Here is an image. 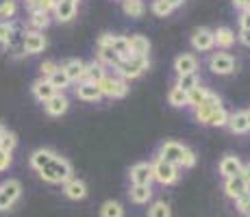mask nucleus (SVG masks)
<instances>
[{
	"instance_id": "11",
	"label": "nucleus",
	"mask_w": 250,
	"mask_h": 217,
	"mask_svg": "<svg viewBox=\"0 0 250 217\" xmlns=\"http://www.w3.org/2000/svg\"><path fill=\"white\" fill-rule=\"evenodd\" d=\"M185 148H187V146H183V143H179V141H166V143L161 146V150H159V157L166 158V161L172 163V165L179 167V165H181V158H183V152H185Z\"/></svg>"
},
{
	"instance_id": "6",
	"label": "nucleus",
	"mask_w": 250,
	"mask_h": 217,
	"mask_svg": "<svg viewBox=\"0 0 250 217\" xmlns=\"http://www.w3.org/2000/svg\"><path fill=\"white\" fill-rule=\"evenodd\" d=\"M24 33H26V28H24L22 22H13V35L9 43L4 46V50H7L9 57H13V59H22L26 52H24Z\"/></svg>"
},
{
	"instance_id": "2",
	"label": "nucleus",
	"mask_w": 250,
	"mask_h": 217,
	"mask_svg": "<svg viewBox=\"0 0 250 217\" xmlns=\"http://www.w3.org/2000/svg\"><path fill=\"white\" fill-rule=\"evenodd\" d=\"M148 65H150L148 57H135L133 55L128 61H120L118 67H115V72H118L120 79L133 80V79H137V76H142L144 72L148 70Z\"/></svg>"
},
{
	"instance_id": "1",
	"label": "nucleus",
	"mask_w": 250,
	"mask_h": 217,
	"mask_svg": "<svg viewBox=\"0 0 250 217\" xmlns=\"http://www.w3.org/2000/svg\"><path fill=\"white\" fill-rule=\"evenodd\" d=\"M40 178L44 182H50V185H63V182H68L70 178H72V165H70V161L57 154V157L52 158L50 163H48L44 170H40Z\"/></svg>"
},
{
	"instance_id": "32",
	"label": "nucleus",
	"mask_w": 250,
	"mask_h": 217,
	"mask_svg": "<svg viewBox=\"0 0 250 217\" xmlns=\"http://www.w3.org/2000/svg\"><path fill=\"white\" fill-rule=\"evenodd\" d=\"M100 217H124V206L115 200H107L100 206Z\"/></svg>"
},
{
	"instance_id": "24",
	"label": "nucleus",
	"mask_w": 250,
	"mask_h": 217,
	"mask_svg": "<svg viewBox=\"0 0 250 217\" xmlns=\"http://www.w3.org/2000/svg\"><path fill=\"white\" fill-rule=\"evenodd\" d=\"M55 18L59 22H70L76 18V4L65 2V0H57V7H55Z\"/></svg>"
},
{
	"instance_id": "56",
	"label": "nucleus",
	"mask_w": 250,
	"mask_h": 217,
	"mask_svg": "<svg viewBox=\"0 0 250 217\" xmlns=\"http://www.w3.org/2000/svg\"><path fill=\"white\" fill-rule=\"evenodd\" d=\"M4 2H7V0H0V9H2V7H4Z\"/></svg>"
},
{
	"instance_id": "26",
	"label": "nucleus",
	"mask_w": 250,
	"mask_h": 217,
	"mask_svg": "<svg viewBox=\"0 0 250 217\" xmlns=\"http://www.w3.org/2000/svg\"><path fill=\"white\" fill-rule=\"evenodd\" d=\"M227 126L230 128V133H235V135H244V133H248V130H250L244 111H235V113H230Z\"/></svg>"
},
{
	"instance_id": "5",
	"label": "nucleus",
	"mask_w": 250,
	"mask_h": 217,
	"mask_svg": "<svg viewBox=\"0 0 250 217\" xmlns=\"http://www.w3.org/2000/svg\"><path fill=\"white\" fill-rule=\"evenodd\" d=\"M96 87L100 89V94H103V98H124L128 91V85L124 79H120V76H104L100 83H96Z\"/></svg>"
},
{
	"instance_id": "25",
	"label": "nucleus",
	"mask_w": 250,
	"mask_h": 217,
	"mask_svg": "<svg viewBox=\"0 0 250 217\" xmlns=\"http://www.w3.org/2000/svg\"><path fill=\"white\" fill-rule=\"evenodd\" d=\"M235 43V33L230 31V28L227 26H220V28H215L213 31V46H218V48H230Z\"/></svg>"
},
{
	"instance_id": "41",
	"label": "nucleus",
	"mask_w": 250,
	"mask_h": 217,
	"mask_svg": "<svg viewBox=\"0 0 250 217\" xmlns=\"http://www.w3.org/2000/svg\"><path fill=\"white\" fill-rule=\"evenodd\" d=\"M13 35V22H2L0 20V46H7Z\"/></svg>"
},
{
	"instance_id": "34",
	"label": "nucleus",
	"mask_w": 250,
	"mask_h": 217,
	"mask_svg": "<svg viewBox=\"0 0 250 217\" xmlns=\"http://www.w3.org/2000/svg\"><path fill=\"white\" fill-rule=\"evenodd\" d=\"M167 102H170L172 107H176V109L187 107V91H183V89H179V87L174 85L170 89V94H167Z\"/></svg>"
},
{
	"instance_id": "31",
	"label": "nucleus",
	"mask_w": 250,
	"mask_h": 217,
	"mask_svg": "<svg viewBox=\"0 0 250 217\" xmlns=\"http://www.w3.org/2000/svg\"><path fill=\"white\" fill-rule=\"evenodd\" d=\"M98 61L103 65H111L113 70L118 67L120 63V59H118V55L111 50V46H98Z\"/></svg>"
},
{
	"instance_id": "7",
	"label": "nucleus",
	"mask_w": 250,
	"mask_h": 217,
	"mask_svg": "<svg viewBox=\"0 0 250 217\" xmlns=\"http://www.w3.org/2000/svg\"><path fill=\"white\" fill-rule=\"evenodd\" d=\"M209 70L218 76H227L235 72V59L229 52H213L209 57Z\"/></svg>"
},
{
	"instance_id": "35",
	"label": "nucleus",
	"mask_w": 250,
	"mask_h": 217,
	"mask_svg": "<svg viewBox=\"0 0 250 217\" xmlns=\"http://www.w3.org/2000/svg\"><path fill=\"white\" fill-rule=\"evenodd\" d=\"M48 83L55 87V91H61V94H63L65 87H70V79H68V74H65V72L59 67V70H57L55 74L48 79Z\"/></svg>"
},
{
	"instance_id": "43",
	"label": "nucleus",
	"mask_w": 250,
	"mask_h": 217,
	"mask_svg": "<svg viewBox=\"0 0 250 217\" xmlns=\"http://www.w3.org/2000/svg\"><path fill=\"white\" fill-rule=\"evenodd\" d=\"M57 70H59V63H57V61H44V63L40 65V74H42V79H46V80L50 79Z\"/></svg>"
},
{
	"instance_id": "45",
	"label": "nucleus",
	"mask_w": 250,
	"mask_h": 217,
	"mask_svg": "<svg viewBox=\"0 0 250 217\" xmlns=\"http://www.w3.org/2000/svg\"><path fill=\"white\" fill-rule=\"evenodd\" d=\"M196 165V154L194 150H189V148H185V152H183V158H181V165L179 167H185V170H189V167Z\"/></svg>"
},
{
	"instance_id": "16",
	"label": "nucleus",
	"mask_w": 250,
	"mask_h": 217,
	"mask_svg": "<svg viewBox=\"0 0 250 217\" xmlns=\"http://www.w3.org/2000/svg\"><path fill=\"white\" fill-rule=\"evenodd\" d=\"M191 46L200 52H207L213 48V31L209 28H198V31L191 35Z\"/></svg>"
},
{
	"instance_id": "49",
	"label": "nucleus",
	"mask_w": 250,
	"mask_h": 217,
	"mask_svg": "<svg viewBox=\"0 0 250 217\" xmlns=\"http://www.w3.org/2000/svg\"><path fill=\"white\" fill-rule=\"evenodd\" d=\"M239 178L250 187V165H242V172H239Z\"/></svg>"
},
{
	"instance_id": "23",
	"label": "nucleus",
	"mask_w": 250,
	"mask_h": 217,
	"mask_svg": "<svg viewBox=\"0 0 250 217\" xmlns=\"http://www.w3.org/2000/svg\"><path fill=\"white\" fill-rule=\"evenodd\" d=\"M107 76V70H104V65L100 63V61H91V63H85V76L83 80H87V83H100V80ZM81 80V83H83Z\"/></svg>"
},
{
	"instance_id": "44",
	"label": "nucleus",
	"mask_w": 250,
	"mask_h": 217,
	"mask_svg": "<svg viewBox=\"0 0 250 217\" xmlns=\"http://www.w3.org/2000/svg\"><path fill=\"white\" fill-rule=\"evenodd\" d=\"M235 202H237V211H239V213H242L244 217H250V189L242 197H239V200H235Z\"/></svg>"
},
{
	"instance_id": "55",
	"label": "nucleus",
	"mask_w": 250,
	"mask_h": 217,
	"mask_svg": "<svg viewBox=\"0 0 250 217\" xmlns=\"http://www.w3.org/2000/svg\"><path fill=\"white\" fill-rule=\"evenodd\" d=\"M65 2H72V4H79L81 0H65Z\"/></svg>"
},
{
	"instance_id": "33",
	"label": "nucleus",
	"mask_w": 250,
	"mask_h": 217,
	"mask_svg": "<svg viewBox=\"0 0 250 217\" xmlns=\"http://www.w3.org/2000/svg\"><path fill=\"white\" fill-rule=\"evenodd\" d=\"M122 9L128 18H142L146 7H144V0H124L122 2Z\"/></svg>"
},
{
	"instance_id": "22",
	"label": "nucleus",
	"mask_w": 250,
	"mask_h": 217,
	"mask_svg": "<svg viewBox=\"0 0 250 217\" xmlns=\"http://www.w3.org/2000/svg\"><path fill=\"white\" fill-rule=\"evenodd\" d=\"M111 50L118 55V59L120 61H128L133 57V52H131V43H128V37H124V35H113V39H111Z\"/></svg>"
},
{
	"instance_id": "48",
	"label": "nucleus",
	"mask_w": 250,
	"mask_h": 217,
	"mask_svg": "<svg viewBox=\"0 0 250 217\" xmlns=\"http://www.w3.org/2000/svg\"><path fill=\"white\" fill-rule=\"evenodd\" d=\"M239 26H242V31H250V13L248 11H242V16H239Z\"/></svg>"
},
{
	"instance_id": "14",
	"label": "nucleus",
	"mask_w": 250,
	"mask_h": 217,
	"mask_svg": "<svg viewBox=\"0 0 250 217\" xmlns=\"http://www.w3.org/2000/svg\"><path fill=\"white\" fill-rule=\"evenodd\" d=\"M59 67L65 72V74H68L70 83H81V80H83V76H85V63L81 59H65Z\"/></svg>"
},
{
	"instance_id": "12",
	"label": "nucleus",
	"mask_w": 250,
	"mask_h": 217,
	"mask_svg": "<svg viewBox=\"0 0 250 217\" xmlns=\"http://www.w3.org/2000/svg\"><path fill=\"white\" fill-rule=\"evenodd\" d=\"M63 196L68 200H85L87 197V185H85V180L72 176L68 182H63Z\"/></svg>"
},
{
	"instance_id": "46",
	"label": "nucleus",
	"mask_w": 250,
	"mask_h": 217,
	"mask_svg": "<svg viewBox=\"0 0 250 217\" xmlns=\"http://www.w3.org/2000/svg\"><path fill=\"white\" fill-rule=\"evenodd\" d=\"M55 7H57V0H42V2H40V9H37V11H42V13H46V16H50V13L55 11Z\"/></svg>"
},
{
	"instance_id": "8",
	"label": "nucleus",
	"mask_w": 250,
	"mask_h": 217,
	"mask_svg": "<svg viewBox=\"0 0 250 217\" xmlns=\"http://www.w3.org/2000/svg\"><path fill=\"white\" fill-rule=\"evenodd\" d=\"M48 46L44 33L40 31H31V28H26V33H24V52L26 55H40V52H44Z\"/></svg>"
},
{
	"instance_id": "42",
	"label": "nucleus",
	"mask_w": 250,
	"mask_h": 217,
	"mask_svg": "<svg viewBox=\"0 0 250 217\" xmlns=\"http://www.w3.org/2000/svg\"><path fill=\"white\" fill-rule=\"evenodd\" d=\"M152 13H155L157 18H166L172 13V7L166 2V0H155V2H152Z\"/></svg>"
},
{
	"instance_id": "60",
	"label": "nucleus",
	"mask_w": 250,
	"mask_h": 217,
	"mask_svg": "<svg viewBox=\"0 0 250 217\" xmlns=\"http://www.w3.org/2000/svg\"><path fill=\"white\" fill-rule=\"evenodd\" d=\"M248 165H250V163H248Z\"/></svg>"
},
{
	"instance_id": "20",
	"label": "nucleus",
	"mask_w": 250,
	"mask_h": 217,
	"mask_svg": "<svg viewBox=\"0 0 250 217\" xmlns=\"http://www.w3.org/2000/svg\"><path fill=\"white\" fill-rule=\"evenodd\" d=\"M239 172H242V161L237 157H233V154H229V157H224L220 161V174L224 178H235L239 176Z\"/></svg>"
},
{
	"instance_id": "36",
	"label": "nucleus",
	"mask_w": 250,
	"mask_h": 217,
	"mask_svg": "<svg viewBox=\"0 0 250 217\" xmlns=\"http://www.w3.org/2000/svg\"><path fill=\"white\" fill-rule=\"evenodd\" d=\"M148 217H172V209L167 202L163 200H157L150 204V209H148Z\"/></svg>"
},
{
	"instance_id": "13",
	"label": "nucleus",
	"mask_w": 250,
	"mask_h": 217,
	"mask_svg": "<svg viewBox=\"0 0 250 217\" xmlns=\"http://www.w3.org/2000/svg\"><path fill=\"white\" fill-rule=\"evenodd\" d=\"M131 182L133 185H150L152 182V165L150 163H135L131 167Z\"/></svg>"
},
{
	"instance_id": "21",
	"label": "nucleus",
	"mask_w": 250,
	"mask_h": 217,
	"mask_svg": "<svg viewBox=\"0 0 250 217\" xmlns=\"http://www.w3.org/2000/svg\"><path fill=\"white\" fill-rule=\"evenodd\" d=\"M31 91H33V96H35V98L40 100V102H48V100H50L52 96L57 94V91H55V87H52L50 83H48L46 79H37L35 83H33Z\"/></svg>"
},
{
	"instance_id": "54",
	"label": "nucleus",
	"mask_w": 250,
	"mask_h": 217,
	"mask_svg": "<svg viewBox=\"0 0 250 217\" xmlns=\"http://www.w3.org/2000/svg\"><path fill=\"white\" fill-rule=\"evenodd\" d=\"M244 115H246V122H248V128H250V109L244 111Z\"/></svg>"
},
{
	"instance_id": "10",
	"label": "nucleus",
	"mask_w": 250,
	"mask_h": 217,
	"mask_svg": "<svg viewBox=\"0 0 250 217\" xmlns=\"http://www.w3.org/2000/svg\"><path fill=\"white\" fill-rule=\"evenodd\" d=\"M44 109H46V113L50 115V118H61V115L70 109V100H68V96H65V94L57 91V94L52 96L48 102H44Z\"/></svg>"
},
{
	"instance_id": "47",
	"label": "nucleus",
	"mask_w": 250,
	"mask_h": 217,
	"mask_svg": "<svg viewBox=\"0 0 250 217\" xmlns=\"http://www.w3.org/2000/svg\"><path fill=\"white\" fill-rule=\"evenodd\" d=\"M11 163H13V157H11V154L4 152V150H0V172L9 170V167H11Z\"/></svg>"
},
{
	"instance_id": "52",
	"label": "nucleus",
	"mask_w": 250,
	"mask_h": 217,
	"mask_svg": "<svg viewBox=\"0 0 250 217\" xmlns=\"http://www.w3.org/2000/svg\"><path fill=\"white\" fill-rule=\"evenodd\" d=\"M233 7H235V9H242V11H246L248 0H233Z\"/></svg>"
},
{
	"instance_id": "30",
	"label": "nucleus",
	"mask_w": 250,
	"mask_h": 217,
	"mask_svg": "<svg viewBox=\"0 0 250 217\" xmlns=\"http://www.w3.org/2000/svg\"><path fill=\"white\" fill-rule=\"evenodd\" d=\"M209 96V89L203 85H198V87H194L191 91H187V107H191V109H198L200 104L205 102V98Z\"/></svg>"
},
{
	"instance_id": "38",
	"label": "nucleus",
	"mask_w": 250,
	"mask_h": 217,
	"mask_svg": "<svg viewBox=\"0 0 250 217\" xmlns=\"http://www.w3.org/2000/svg\"><path fill=\"white\" fill-rule=\"evenodd\" d=\"M229 111L224 109V107H220L218 111H213L211 113V118H209V122H207V126H218V128H222V126H227L229 124Z\"/></svg>"
},
{
	"instance_id": "53",
	"label": "nucleus",
	"mask_w": 250,
	"mask_h": 217,
	"mask_svg": "<svg viewBox=\"0 0 250 217\" xmlns=\"http://www.w3.org/2000/svg\"><path fill=\"white\" fill-rule=\"evenodd\" d=\"M166 2L170 4L172 9H174V7H179V4H183V0H166Z\"/></svg>"
},
{
	"instance_id": "40",
	"label": "nucleus",
	"mask_w": 250,
	"mask_h": 217,
	"mask_svg": "<svg viewBox=\"0 0 250 217\" xmlns=\"http://www.w3.org/2000/svg\"><path fill=\"white\" fill-rule=\"evenodd\" d=\"M18 13V2L16 0H7L4 2V7L0 9V20L2 22H11V18H16Z\"/></svg>"
},
{
	"instance_id": "51",
	"label": "nucleus",
	"mask_w": 250,
	"mask_h": 217,
	"mask_svg": "<svg viewBox=\"0 0 250 217\" xmlns=\"http://www.w3.org/2000/svg\"><path fill=\"white\" fill-rule=\"evenodd\" d=\"M239 41H242L244 46H250V31H242V33H239Z\"/></svg>"
},
{
	"instance_id": "18",
	"label": "nucleus",
	"mask_w": 250,
	"mask_h": 217,
	"mask_svg": "<svg viewBox=\"0 0 250 217\" xmlns=\"http://www.w3.org/2000/svg\"><path fill=\"white\" fill-rule=\"evenodd\" d=\"M76 98L85 100V102H98V100L103 98V94H100V89L94 83H87V80H83V83L76 85Z\"/></svg>"
},
{
	"instance_id": "9",
	"label": "nucleus",
	"mask_w": 250,
	"mask_h": 217,
	"mask_svg": "<svg viewBox=\"0 0 250 217\" xmlns=\"http://www.w3.org/2000/svg\"><path fill=\"white\" fill-rule=\"evenodd\" d=\"M220 107H222V100H220L215 94H211V91H209V96L205 98V102L200 104L198 109H194V115H196V119H198L200 124H207V122H209V118H211V113H213V111H218Z\"/></svg>"
},
{
	"instance_id": "3",
	"label": "nucleus",
	"mask_w": 250,
	"mask_h": 217,
	"mask_svg": "<svg viewBox=\"0 0 250 217\" xmlns=\"http://www.w3.org/2000/svg\"><path fill=\"white\" fill-rule=\"evenodd\" d=\"M22 196V182L18 178H7L0 182V213L9 211Z\"/></svg>"
},
{
	"instance_id": "29",
	"label": "nucleus",
	"mask_w": 250,
	"mask_h": 217,
	"mask_svg": "<svg viewBox=\"0 0 250 217\" xmlns=\"http://www.w3.org/2000/svg\"><path fill=\"white\" fill-rule=\"evenodd\" d=\"M28 26H31V31L44 33V28L50 26V16L42 11H28Z\"/></svg>"
},
{
	"instance_id": "58",
	"label": "nucleus",
	"mask_w": 250,
	"mask_h": 217,
	"mask_svg": "<svg viewBox=\"0 0 250 217\" xmlns=\"http://www.w3.org/2000/svg\"><path fill=\"white\" fill-rule=\"evenodd\" d=\"M246 11H248V13H250V0H248V7H246Z\"/></svg>"
},
{
	"instance_id": "37",
	"label": "nucleus",
	"mask_w": 250,
	"mask_h": 217,
	"mask_svg": "<svg viewBox=\"0 0 250 217\" xmlns=\"http://www.w3.org/2000/svg\"><path fill=\"white\" fill-rule=\"evenodd\" d=\"M16 146H18V137H16V133H11V130L4 128V133L0 135V150H4V152L11 154L13 150H16Z\"/></svg>"
},
{
	"instance_id": "17",
	"label": "nucleus",
	"mask_w": 250,
	"mask_h": 217,
	"mask_svg": "<svg viewBox=\"0 0 250 217\" xmlns=\"http://www.w3.org/2000/svg\"><path fill=\"white\" fill-rule=\"evenodd\" d=\"M174 70H176L179 76L196 74V70H198V61H196L194 55H179L174 59Z\"/></svg>"
},
{
	"instance_id": "50",
	"label": "nucleus",
	"mask_w": 250,
	"mask_h": 217,
	"mask_svg": "<svg viewBox=\"0 0 250 217\" xmlns=\"http://www.w3.org/2000/svg\"><path fill=\"white\" fill-rule=\"evenodd\" d=\"M40 2L42 0H24V4H26L28 11H37V9H40Z\"/></svg>"
},
{
	"instance_id": "57",
	"label": "nucleus",
	"mask_w": 250,
	"mask_h": 217,
	"mask_svg": "<svg viewBox=\"0 0 250 217\" xmlns=\"http://www.w3.org/2000/svg\"><path fill=\"white\" fill-rule=\"evenodd\" d=\"M4 133V126H2V124H0V135H2Z\"/></svg>"
},
{
	"instance_id": "4",
	"label": "nucleus",
	"mask_w": 250,
	"mask_h": 217,
	"mask_svg": "<svg viewBox=\"0 0 250 217\" xmlns=\"http://www.w3.org/2000/svg\"><path fill=\"white\" fill-rule=\"evenodd\" d=\"M150 165H152V180H157L159 185H174L179 180V167L167 163L166 158L157 157L155 163H150Z\"/></svg>"
},
{
	"instance_id": "15",
	"label": "nucleus",
	"mask_w": 250,
	"mask_h": 217,
	"mask_svg": "<svg viewBox=\"0 0 250 217\" xmlns=\"http://www.w3.org/2000/svg\"><path fill=\"white\" fill-rule=\"evenodd\" d=\"M55 157H57V152L50 150V148H37V150L33 152L31 157H28V163H31V167H33L35 172H40V170H44V167H46Z\"/></svg>"
},
{
	"instance_id": "19",
	"label": "nucleus",
	"mask_w": 250,
	"mask_h": 217,
	"mask_svg": "<svg viewBox=\"0 0 250 217\" xmlns=\"http://www.w3.org/2000/svg\"><path fill=\"white\" fill-rule=\"evenodd\" d=\"M248 189H250V187H248L239 176L227 178V180H224V194H227L229 197H233V200H239V197L246 194Z\"/></svg>"
},
{
	"instance_id": "28",
	"label": "nucleus",
	"mask_w": 250,
	"mask_h": 217,
	"mask_svg": "<svg viewBox=\"0 0 250 217\" xmlns=\"http://www.w3.org/2000/svg\"><path fill=\"white\" fill-rule=\"evenodd\" d=\"M128 43H131V52L135 57H148V52H150V41H148V37H144V35L128 37Z\"/></svg>"
},
{
	"instance_id": "39",
	"label": "nucleus",
	"mask_w": 250,
	"mask_h": 217,
	"mask_svg": "<svg viewBox=\"0 0 250 217\" xmlns=\"http://www.w3.org/2000/svg\"><path fill=\"white\" fill-rule=\"evenodd\" d=\"M200 85V79L198 74H185V76H179V80H176V87L183 91H191L194 87Z\"/></svg>"
},
{
	"instance_id": "27",
	"label": "nucleus",
	"mask_w": 250,
	"mask_h": 217,
	"mask_svg": "<svg viewBox=\"0 0 250 217\" xmlns=\"http://www.w3.org/2000/svg\"><path fill=\"white\" fill-rule=\"evenodd\" d=\"M128 196H131V202H135V204H148V200L152 197V187L150 185H133Z\"/></svg>"
},
{
	"instance_id": "59",
	"label": "nucleus",
	"mask_w": 250,
	"mask_h": 217,
	"mask_svg": "<svg viewBox=\"0 0 250 217\" xmlns=\"http://www.w3.org/2000/svg\"><path fill=\"white\" fill-rule=\"evenodd\" d=\"M120 2H124V0H120Z\"/></svg>"
}]
</instances>
